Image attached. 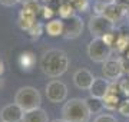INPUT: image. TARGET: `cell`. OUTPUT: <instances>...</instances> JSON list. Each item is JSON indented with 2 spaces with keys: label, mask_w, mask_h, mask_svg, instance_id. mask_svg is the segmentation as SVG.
Returning a JSON list of instances; mask_svg holds the SVG:
<instances>
[{
  "label": "cell",
  "mask_w": 129,
  "mask_h": 122,
  "mask_svg": "<svg viewBox=\"0 0 129 122\" xmlns=\"http://www.w3.org/2000/svg\"><path fill=\"white\" fill-rule=\"evenodd\" d=\"M69 68V57L62 49H49L40 57V69L49 78L64 75Z\"/></svg>",
  "instance_id": "cell-1"
},
{
  "label": "cell",
  "mask_w": 129,
  "mask_h": 122,
  "mask_svg": "<svg viewBox=\"0 0 129 122\" xmlns=\"http://www.w3.org/2000/svg\"><path fill=\"white\" fill-rule=\"evenodd\" d=\"M62 115L68 122H89L92 113L89 112L85 99L73 98L63 105Z\"/></svg>",
  "instance_id": "cell-2"
},
{
  "label": "cell",
  "mask_w": 129,
  "mask_h": 122,
  "mask_svg": "<svg viewBox=\"0 0 129 122\" xmlns=\"http://www.w3.org/2000/svg\"><path fill=\"white\" fill-rule=\"evenodd\" d=\"M14 102L17 103L19 106H22L24 111H30V109L39 108L42 103V96L40 92L36 88L32 86H24L16 92L14 95Z\"/></svg>",
  "instance_id": "cell-3"
},
{
  "label": "cell",
  "mask_w": 129,
  "mask_h": 122,
  "mask_svg": "<svg viewBox=\"0 0 129 122\" xmlns=\"http://www.w3.org/2000/svg\"><path fill=\"white\" fill-rule=\"evenodd\" d=\"M112 46L103 40L102 38H93L88 46V56L90 60L96 63H103L108 59H111Z\"/></svg>",
  "instance_id": "cell-4"
},
{
  "label": "cell",
  "mask_w": 129,
  "mask_h": 122,
  "mask_svg": "<svg viewBox=\"0 0 129 122\" xmlns=\"http://www.w3.org/2000/svg\"><path fill=\"white\" fill-rule=\"evenodd\" d=\"M88 27L93 38H102L103 35L115 30V22H112L105 14H95L89 20Z\"/></svg>",
  "instance_id": "cell-5"
},
{
  "label": "cell",
  "mask_w": 129,
  "mask_h": 122,
  "mask_svg": "<svg viewBox=\"0 0 129 122\" xmlns=\"http://www.w3.org/2000/svg\"><path fill=\"white\" fill-rule=\"evenodd\" d=\"M46 98L52 103L64 102L68 98V86L62 80H52L46 85Z\"/></svg>",
  "instance_id": "cell-6"
},
{
  "label": "cell",
  "mask_w": 129,
  "mask_h": 122,
  "mask_svg": "<svg viewBox=\"0 0 129 122\" xmlns=\"http://www.w3.org/2000/svg\"><path fill=\"white\" fill-rule=\"evenodd\" d=\"M125 66L122 59H108L106 62H103L102 66V73L106 79H109L111 82H116L122 78V75L125 73Z\"/></svg>",
  "instance_id": "cell-7"
},
{
  "label": "cell",
  "mask_w": 129,
  "mask_h": 122,
  "mask_svg": "<svg viewBox=\"0 0 129 122\" xmlns=\"http://www.w3.org/2000/svg\"><path fill=\"white\" fill-rule=\"evenodd\" d=\"M64 29H63V38L64 39H76L83 32V20L80 16L73 14L68 19H64Z\"/></svg>",
  "instance_id": "cell-8"
},
{
  "label": "cell",
  "mask_w": 129,
  "mask_h": 122,
  "mask_svg": "<svg viewBox=\"0 0 129 122\" xmlns=\"http://www.w3.org/2000/svg\"><path fill=\"white\" fill-rule=\"evenodd\" d=\"M24 115V109L19 106L16 102L6 105L5 108L0 111V119L5 122H22Z\"/></svg>",
  "instance_id": "cell-9"
},
{
  "label": "cell",
  "mask_w": 129,
  "mask_h": 122,
  "mask_svg": "<svg viewBox=\"0 0 129 122\" xmlns=\"http://www.w3.org/2000/svg\"><path fill=\"white\" fill-rule=\"evenodd\" d=\"M93 80H95V76L88 69H79V71L75 72L73 75V83L80 90H89L93 83Z\"/></svg>",
  "instance_id": "cell-10"
},
{
  "label": "cell",
  "mask_w": 129,
  "mask_h": 122,
  "mask_svg": "<svg viewBox=\"0 0 129 122\" xmlns=\"http://www.w3.org/2000/svg\"><path fill=\"white\" fill-rule=\"evenodd\" d=\"M111 80L106 79L105 76L103 78H95L92 86H90V95L92 96H96V98H103L108 92H109V88H111Z\"/></svg>",
  "instance_id": "cell-11"
},
{
  "label": "cell",
  "mask_w": 129,
  "mask_h": 122,
  "mask_svg": "<svg viewBox=\"0 0 129 122\" xmlns=\"http://www.w3.org/2000/svg\"><path fill=\"white\" fill-rule=\"evenodd\" d=\"M36 22V14L33 13L32 10H29L26 6H23V9H22V12H20V14H19V27L22 29V30H26L27 32L29 29L33 26V23Z\"/></svg>",
  "instance_id": "cell-12"
},
{
  "label": "cell",
  "mask_w": 129,
  "mask_h": 122,
  "mask_svg": "<svg viewBox=\"0 0 129 122\" xmlns=\"http://www.w3.org/2000/svg\"><path fill=\"white\" fill-rule=\"evenodd\" d=\"M22 122H49V116H47L46 111L39 106L30 111H24Z\"/></svg>",
  "instance_id": "cell-13"
},
{
  "label": "cell",
  "mask_w": 129,
  "mask_h": 122,
  "mask_svg": "<svg viewBox=\"0 0 129 122\" xmlns=\"http://www.w3.org/2000/svg\"><path fill=\"white\" fill-rule=\"evenodd\" d=\"M63 29H64V22L63 19H50L47 20V23L45 24V32L52 36H63Z\"/></svg>",
  "instance_id": "cell-14"
},
{
  "label": "cell",
  "mask_w": 129,
  "mask_h": 122,
  "mask_svg": "<svg viewBox=\"0 0 129 122\" xmlns=\"http://www.w3.org/2000/svg\"><path fill=\"white\" fill-rule=\"evenodd\" d=\"M125 7L122 5H118V3H115V2H109L108 3V7H106L105 10V16L106 17H109V19L112 20V22H119L120 19H122V16H123L125 13Z\"/></svg>",
  "instance_id": "cell-15"
},
{
  "label": "cell",
  "mask_w": 129,
  "mask_h": 122,
  "mask_svg": "<svg viewBox=\"0 0 129 122\" xmlns=\"http://www.w3.org/2000/svg\"><path fill=\"white\" fill-rule=\"evenodd\" d=\"M86 101V105L89 108V112L93 113V115H99L102 113V111L105 109V105H103V99L102 98H96V96H89V98L85 99Z\"/></svg>",
  "instance_id": "cell-16"
},
{
  "label": "cell",
  "mask_w": 129,
  "mask_h": 122,
  "mask_svg": "<svg viewBox=\"0 0 129 122\" xmlns=\"http://www.w3.org/2000/svg\"><path fill=\"white\" fill-rule=\"evenodd\" d=\"M102 99H103L105 109H108V111H116V109L119 108L120 102H122L119 99V95L115 94V92H108Z\"/></svg>",
  "instance_id": "cell-17"
},
{
  "label": "cell",
  "mask_w": 129,
  "mask_h": 122,
  "mask_svg": "<svg viewBox=\"0 0 129 122\" xmlns=\"http://www.w3.org/2000/svg\"><path fill=\"white\" fill-rule=\"evenodd\" d=\"M35 62H36V57L32 52H23L19 57V65L23 71H30L35 65Z\"/></svg>",
  "instance_id": "cell-18"
},
{
  "label": "cell",
  "mask_w": 129,
  "mask_h": 122,
  "mask_svg": "<svg viewBox=\"0 0 129 122\" xmlns=\"http://www.w3.org/2000/svg\"><path fill=\"white\" fill-rule=\"evenodd\" d=\"M59 16L60 19H68V17H70V16H73L75 12H76V9H75L73 5H70L69 2H66V0H62V3L59 5Z\"/></svg>",
  "instance_id": "cell-19"
},
{
  "label": "cell",
  "mask_w": 129,
  "mask_h": 122,
  "mask_svg": "<svg viewBox=\"0 0 129 122\" xmlns=\"http://www.w3.org/2000/svg\"><path fill=\"white\" fill-rule=\"evenodd\" d=\"M115 45H116L118 52H120V53L126 52L129 49V35H126V33H120V35H118Z\"/></svg>",
  "instance_id": "cell-20"
},
{
  "label": "cell",
  "mask_w": 129,
  "mask_h": 122,
  "mask_svg": "<svg viewBox=\"0 0 129 122\" xmlns=\"http://www.w3.org/2000/svg\"><path fill=\"white\" fill-rule=\"evenodd\" d=\"M43 32H45V24L42 23V22H35L33 23V26L30 29L27 30V33H29V36L32 39H39L43 35Z\"/></svg>",
  "instance_id": "cell-21"
},
{
  "label": "cell",
  "mask_w": 129,
  "mask_h": 122,
  "mask_svg": "<svg viewBox=\"0 0 129 122\" xmlns=\"http://www.w3.org/2000/svg\"><path fill=\"white\" fill-rule=\"evenodd\" d=\"M66 2L73 5L75 9L79 12H86V9H88V0H66Z\"/></svg>",
  "instance_id": "cell-22"
},
{
  "label": "cell",
  "mask_w": 129,
  "mask_h": 122,
  "mask_svg": "<svg viewBox=\"0 0 129 122\" xmlns=\"http://www.w3.org/2000/svg\"><path fill=\"white\" fill-rule=\"evenodd\" d=\"M108 3H109V2H105V0H98L96 3L93 5L95 14H103V13H105L106 7H108Z\"/></svg>",
  "instance_id": "cell-23"
},
{
  "label": "cell",
  "mask_w": 129,
  "mask_h": 122,
  "mask_svg": "<svg viewBox=\"0 0 129 122\" xmlns=\"http://www.w3.org/2000/svg\"><path fill=\"white\" fill-rule=\"evenodd\" d=\"M40 14H42V19H43V20H50L52 17H53L55 12H53V9L49 7V6H42Z\"/></svg>",
  "instance_id": "cell-24"
},
{
  "label": "cell",
  "mask_w": 129,
  "mask_h": 122,
  "mask_svg": "<svg viewBox=\"0 0 129 122\" xmlns=\"http://www.w3.org/2000/svg\"><path fill=\"white\" fill-rule=\"evenodd\" d=\"M118 112H119L122 116L129 118V99H125V101L120 102L119 108H118Z\"/></svg>",
  "instance_id": "cell-25"
},
{
  "label": "cell",
  "mask_w": 129,
  "mask_h": 122,
  "mask_svg": "<svg viewBox=\"0 0 129 122\" xmlns=\"http://www.w3.org/2000/svg\"><path fill=\"white\" fill-rule=\"evenodd\" d=\"M93 122H118V121H116L115 116H112L109 113H99V115L95 118Z\"/></svg>",
  "instance_id": "cell-26"
},
{
  "label": "cell",
  "mask_w": 129,
  "mask_h": 122,
  "mask_svg": "<svg viewBox=\"0 0 129 122\" xmlns=\"http://www.w3.org/2000/svg\"><path fill=\"white\" fill-rule=\"evenodd\" d=\"M119 89H120V92H122L125 96H128L129 98V76L128 78H125V79L119 80Z\"/></svg>",
  "instance_id": "cell-27"
},
{
  "label": "cell",
  "mask_w": 129,
  "mask_h": 122,
  "mask_svg": "<svg viewBox=\"0 0 129 122\" xmlns=\"http://www.w3.org/2000/svg\"><path fill=\"white\" fill-rule=\"evenodd\" d=\"M116 38H118V36H116L115 33L113 32H111V33H106V35H103V36H102V39H103V40H105L106 43H108V45H115V42H116Z\"/></svg>",
  "instance_id": "cell-28"
},
{
  "label": "cell",
  "mask_w": 129,
  "mask_h": 122,
  "mask_svg": "<svg viewBox=\"0 0 129 122\" xmlns=\"http://www.w3.org/2000/svg\"><path fill=\"white\" fill-rule=\"evenodd\" d=\"M19 0H0V5L6 6V7H12V6L17 5Z\"/></svg>",
  "instance_id": "cell-29"
},
{
  "label": "cell",
  "mask_w": 129,
  "mask_h": 122,
  "mask_svg": "<svg viewBox=\"0 0 129 122\" xmlns=\"http://www.w3.org/2000/svg\"><path fill=\"white\" fill-rule=\"evenodd\" d=\"M3 72H5V63L3 60H0V76L3 75Z\"/></svg>",
  "instance_id": "cell-30"
},
{
  "label": "cell",
  "mask_w": 129,
  "mask_h": 122,
  "mask_svg": "<svg viewBox=\"0 0 129 122\" xmlns=\"http://www.w3.org/2000/svg\"><path fill=\"white\" fill-rule=\"evenodd\" d=\"M33 0H19V3H22V5H26V3H30Z\"/></svg>",
  "instance_id": "cell-31"
},
{
  "label": "cell",
  "mask_w": 129,
  "mask_h": 122,
  "mask_svg": "<svg viewBox=\"0 0 129 122\" xmlns=\"http://www.w3.org/2000/svg\"><path fill=\"white\" fill-rule=\"evenodd\" d=\"M53 122H68L66 119H56V121H53Z\"/></svg>",
  "instance_id": "cell-32"
},
{
  "label": "cell",
  "mask_w": 129,
  "mask_h": 122,
  "mask_svg": "<svg viewBox=\"0 0 129 122\" xmlns=\"http://www.w3.org/2000/svg\"><path fill=\"white\" fill-rule=\"evenodd\" d=\"M2 86H3V78L0 76V88H2Z\"/></svg>",
  "instance_id": "cell-33"
},
{
  "label": "cell",
  "mask_w": 129,
  "mask_h": 122,
  "mask_svg": "<svg viewBox=\"0 0 129 122\" xmlns=\"http://www.w3.org/2000/svg\"><path fill=\"white\" fill-rule=\"evenodd\" d=\"M126 56H128V59H129V49L126 50Z\"/></svg>",
  "instance_id": "cell-34"
},
{
  "label": "cell",
  "mask_w": 129,
  "mask_h": 122,
  "mask_svg": "<svg viewBox=\"0 0 129 122\" xmlns=\"http://www.w3.org/2000/svg\"><path fill=\"white\" fill-rule=\"evenodd\" d=\"M105 2H115V0H105Z\"/></svg>",
  "instance_id": "cell-35"
},
{
  "label": "cell",
  "mask_w": 129,
  "mask_h": 122,
  "mask_svg": "<svg viewBox=\"0 0 129 122\" xmlns=\"http://www.w3.org/2000/svg\"><path fill=\"white\" fill-rule=\"evenodd\" d=\"M128 76H129V69H128Z\"/></svg>",
  "instance_id": "cell-36"
},
{
  "label": "cell",
  "mask_w": 129,
  "mask_h": 122,
  "mask_svg": "<svg viewBox=\"0 0 129 122\" xmlns=\"http://www.w3.org/2000/svg\"><path fill=\"white\" fill-rule=\"evenodd\" d=\"M45 2H50V0H45Z\"/></svg>",
  "instance_id": "cell-37"
},
{
  "label": "cell",
  "mask_w": 129,
  "mask_h": 122,
  "mask_svg": "<svg viewBox=\"0 0 129 122\" xmlns=\"http://www.w3.org/2000/svg\"><path fill=\"white\" fill-rule=\"evenodd\" d=\"M0 122H5V121H2V119H0Z\"/></svg>",
  "instance_id": "cell-38"
}]
</instances>
